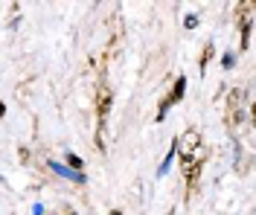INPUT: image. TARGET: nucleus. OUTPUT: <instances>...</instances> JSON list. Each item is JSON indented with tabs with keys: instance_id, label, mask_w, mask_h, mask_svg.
I'll list each match as a JSON object with an SVG mask.
<instances>
[{
	"instance_id": "obj_1",
	"label": "nucleus",
	"mask_w": 256,
	"mask_h": 215,
	"mask_svg": "<svg viewBox=\"0 0 256 215\" xmlns=\"http://www.w3.org/2000/svg\"><path fill=\"white\" fill-rule=\"evenodd\" d=\"M108 108H111V93H102V102H99V116L108 114Z\"/></svg>"
},
{
	"instance_id": "obj_2",
	"label": "nucleus",
	"mask_w": 256,
	"mask_h": 215,
	"mask_svg": "<svg viewBox=\"0 0 256 215\" xmlns=\"http://www.w3.org/2000/svg\"><path fill=\"white\" fill-rule=\"evenodd\" d=\"M180 93H184V79H178V87H175V93H172V99H180Z\"/></svg>"
},
{
	"instance_id": "obj_3",
	"label": "nucleus",
	"mask_w": 256,
	"mask_h": 215,
	"mask_svg": "<svg viewBox=\"0 0 256 215\" xmlns=\"http://www.w3.org/2000/svg\"><path fill=\"white\" fill-rule=\"evenodd\" d=\"M198 172H201V166H195V169H192L190 175H186V181H195V178H198Z\"/></svg>"
},
{
	"instance_id": "obj_4",
	"label": "nucleus",
	"mask_w": 256,
	"mask_h": 215,
	"mask_svg": "<svg viewBox=\"0 0 256 215\" xmlns=\"http://www.w3.org/2000/svg\"><path fill=\"white\" fill-rule=\"evenodd\" d=\"M111 215H122V213H116V210H114V213H111Z\"/></svg>"
}]
</instances>
